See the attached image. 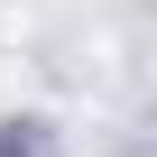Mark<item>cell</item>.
Listing matches in <instances>:
<instances>
[{
    "mask_svg": "<svg viewBox=\"0 0 157 157\" xmlns=\"http://www.w3.org/2000/svg\"><path fill=\"white\" fill-rule=\"evenodd\" d=\"M0 157H46V139L28 129V139H0Z\"/></svg>",
    "mask_w": 157,
    "mask_h": 157,
    "instance_id": "cell-1",
    "label": "cell"
}]
</instances>
